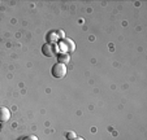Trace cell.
I'll return each mask as SVG.
<instances>
[{"label": "cell", "instance_id": "1", "mask_svg": "<svg viewBox=\"0 0 147 140\" xmlns=\"http://www.w3.org/2000/svg\"><path fill=\"white\" fill-rule=\"evenodd\" d=\"M67 65L64 64H55L51 69V74L53 75V78H57V79H63V78L67 75Z\"/></svg>", "mask_w": 147, "mask_h": 140}, {"label": "cell", "instance_id": "2", "mask_svg": "<svg viewBox=\"0 0 147 140\" xmlns=\"http://www.w3.org/2000/svg\"><path fill=\"white\" fill-rule=\"evenodd\" d=\"M42 53L46 56V57H55V56L59 55V50H57V46L55 44H43L42 47Z\"/></svg>", "mask_w": 147, "mask_h": 140}, {"label": "cell", "instance_id": "3", "mask_svg": "<svg viewBox=\"0 0 147 140\" xmlns=\"http://www.w3.org/2000/svg\"><path fill=\"white\" fill-rule=\"evenodd\" d=\"M11 118V112L8 108L0 107V122H7Z\"/></svg>", "mask_w": 147, "mask_h": 140}, {"label": "cell", "instance_id": "4", "mask_svg": "<svg viewBox=\"0 0 147 140\" xmlns=\"http://www.w3.org/2000/svg\"><path fill=\"white\" fill-rule=\"evenodd\" d=\"M63 43L65 44V47H67L68 52H74V50H76V43H74L73 40H70L69 38H65L64 40H63Z\"/></svg>", "mask_w": 147, "mask_h": 140}, {"label": "cell", "instance_id": "5", "mask_svg": "<svg viewBox=\"0 0 147 140\" xmlns=\"http://www.w3.org/2000/svg\"><path fill=\"white\" fill-rule=\"evenodd\" d=\"M69 61H70V56L68 55V53H59L57 55V62L59 64H64V65H67Z\"/></svg>", "mask_w": 147, "mask_h": 140}, {"label": "cell", "instance_id": "6", "mask_svg": "<svg viewBox=\"0 0 147 140\" xmlns=\"http://www.w3.org/2000/svg\"><path fill=\"white\" fill-rule=\"evenodd\" d=\"M47 43L48 44H56L57 43V40H59V36H57V34L56 33H53V31H51V33H48L47 34Z\"/></svg>", "mask_w": 147, "mask_h": 140}, {"label": "cell", "instance_id": "7", "mask_svg": "<svg viewBox=\"0 0 147 140\" xmlns=\"http://www.w3.org/2000/svg\"><path fill=\"white\" fill-rule=\"evenodd\" d=\"M56 34H57V36H59V38H61V39H63V40H64V39H65V33H64V31L59 30Z\"/></svg>", "mask_w": 147, "mask_h": 140}, {"label": "cell", "instance_id": "8", "mask_svg": "<svg viewBox=\"0 0 147 140\" xmlns=\"http://www.w3.org/2000/svg\"><path fill=\"white\" fill-rule=\"evenodd\" d=\"M73 137H76V134H74V132H68V134H67V139H68V140H72Z\"/></svg>", "mask_w": 147, "mask_h": 140}, {"label": "cell", "instance_id": "9", "mask_svg": "<svg viewBox=\"0 0 147 140\" xmlns=\"http://www.w3.org/2000/svg\"><path fill=\"white\" fill-rule=\"evenodd\" d=\"M24 140H39L36 136H34V135H29V136H26Z\"/></svg>", "mask_w": 147, "mask_h": 140}, {"label": "cell", "instance_id": "10", "mask_svg": "<svg viewBox=\"0 0 147 140\" xmlns=\"http://www.w3.org/2000/svg\"><path fill=\"white\" fill-rule=\"evenodd\" d=\"M72 140H85L83 137H80V136H76V137H73Z\"/></svg>", "mask_w": 147, "mask_h": 140}, {"label": "cell", "instance_id": "11", "mask_svg": "<svg viewBox=\"0 0 147 140\" xmlns=\"http://www.w3.org/2000/svg\"><path fill=\"white\" fill-rule=\"evenodd\" d=\"M0 130H1V127H0Z\"/></svg>", "mask_w": 147, "mask_h": 140}]
</instances>
